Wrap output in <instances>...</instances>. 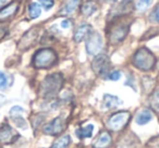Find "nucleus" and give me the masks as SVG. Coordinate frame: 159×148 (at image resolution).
I'll return each instance as SVG.
<instances>
[{"label":"nucleus","instance_id":"412c9836","mask_svg":"<svg viewBox=\"0 0 159 148\" xmlns=\"http://www.w3.org/2000/svg\"><path fill=\"white\" fill-rule=\"evenodd\" d=\"M150 105L154 108V110L159 112V89H157L152 95V97H150Z\"/></svg>","mask_w":159,"mask_h":148},{"label":"nucleus","instance_id":"f03ea898","mask_svg":"<svg viewBox=\"0 0 159 148\" xmlns=\"http://www.w3.org/2000/svg\"><path fill=\"white\" fill-rule=\"evenodd\" d=\"M132 62L139 70L150 71L155 66L156 59H155V56L148 49L141 48L134 53Z\"/></svg>","mask_w":159,"mask_h":148},{"label":"nucleus","instance_id":"6ab92c4d","mask_svg":"<svg viewBox=\"0 0 159 148\" xmlns=\"http://www.w3.org/2000/svg\"><path fill=\"white\" fill-rule=\"evenodd\" d=\"M71 143V137L69 135H64V136H61L52 144L50 148H68V146L70 145Z\"/></svg>","mask_w":159,"mask_h":148},{"label":"nucleus","instance_id":"aec40b11","mask_svg":"<svg viewBox=\"0 0 159 148\" xmlns=\"http://www.w3.org/2000/svg\"><path fill=\"white\" fill-rule=\"evenodd\" d=\"M42 13V8L38 3L33 2L29 6V16L31 19H37Z\"/></svg>","mask_w":159,"mask_h":148},{"label":"nucleus","instance_id":"ddd939ff","mask_svg":"<svg viewBox=\"0 0 159 148\" xmlns=\"http://www.w3.org/2000/svg\"><path fill=\"white\" fill-rule=\"evenodd\" d=\"M111 144V135L109 132L104 131L99 134L97 141L94 143V147L95 148H108Z\"/></svg>","mask_w":159,"mask_h":148},{"label":"nucleus","instance_id":"c756f323","mask_svg":"<svg viewBox=\"0 0 159 148\" xmlns=\"http://www.w3.org/2000/svg\"><path fill=\"white\" fill-rule=\"evenodd\" d=\"M6 102V97L3 95H0V106H2Z\"/></svg>","mask_w":159,"mask_h":148},{"label":"nucleus","instance_id":"423d86ee","mask_svg":"<svg viewBox=\"0 0 159 148\" xmlns=\"http://www.w3.org/2000/svg\"><path fill=\"white\" fill-rule=\"evenodd\" d=\"M131 114L129 111H120L112 114L108 120V126L112 131H120L129 123Z\"/></svg>","mask_w":159,"mask_h":148},{"label":"nucleus","instance_id":"bb28decb","mask_svg":"<svg viewBox=\"0 0 159 148\" xmlns=\"http://www.w3.org/2000/svg\"><path fill=\"white\" fill-rule=\"evenodd\" d=\"M8 84V78L3 72H0V89L6 88Z\"/></svg>","mask_w":159,"mask_h":148},{"label":"nucleus","instance_id":"6e6552de","mask_svg":"<svg viewBox=\"0 0 159 148\" xmlns=\"http://www.w3.org/2000/svg\"><path fill=\"white\" fill-rule=\"evenodd\" d=\"M64 128H66L64 119L62 117H57L45 125L44 133L46 135H50V136H57V135L61 134Z\"/></svg>","mask_w":159,"mask_h":148},{"label":"nucleus","instance_id":"a878e982","mask_svg":"<svg viewBox=\"0 0 159 148\" xmlns=\"http://www.w3.org/2000/svg\"><path fill=\"white\" fill-rule=\"evenodd\" d=\"M120 78H121V72L118 70L112 71V72L108 74V78L110 81H119Z\"/></svg>","mask_w":159,"mask_h":148},{"label":"nucleus","instance_id":"9b49d317","mask_svg":"<svg viewBox=\"0 0 159 148\" xmlns=\"http://www.w3.org/2000/svg\"><path fill=\"white\" fill-rule=\"evenodd\" d=\"M92 26L89 24H82L77 27V29L74 33V40L76 43H81L87 38L89 36V34L92 33Z\"/></svg>","mask_w":159,"mask_h":148},{"label":"nucleus","instance_id":"f257e3e1","mask_svg":"<svg viewBox=\"0 0 159 148\" xmlns=\"http://www.w3.org/2000/svg\"><path fill=\"white\" fill-rule=\"evenodd\" d=\"M62 85H63V78L60 73H53L50 75H47L40 83V96L45 99H51L61 91Z\"/></svg>","mask_w":159,"mask_h":148},{"label":"nucleus","instance_id":"9d476101","mask_svg":"<svg viewBox=\"0 0 159 148\" xmlns=\"http://www.w3.org/2000/svg\"><path fill=\"white\" fill-rule=\"evenodd\" d=\"M36 38H37V31H36L35 29H30V31L22 37L20 44H19V47H20L21 49L30 48L31 46H33Z\"/></svg>","mask_w":159,"mask_h":148},{"label":"nucleus","instance_id":"39448f33","mask_svg":"<svg viewBox=\"0 0 159 148\" xmlns=\"http://www.w3.org/2000/svg\"><path fill=\"white\" fill-rule=\"evenodd\" d=\"M102 47H104V42H102V35L97 32H92L86 38L87 53L91 56H97L100 53Z\"/></svg>","mask_w":159,"mask_h":148},{"label":"nucleus","instance_id":"f8f14e48","mask_svg":"<svg viewBox=\"0 0 159 148\" xmlns=\"http://www.w3.org/2000/svg\"><path fill=\"white\" fill-rule=\"evenodd\" d=\"M19 8V2L18 1H13L11 2L10 5L6 6L5 8L0 10V21H3V20H7V19L11 18L14 13L16 12Z\"/></svg>","mask_w":159,"mask_h":148},{"label":"nucleus","instance_id":"2f4dec72","mask_svg":"<svg viewBox=\"0 0 159 148\" xmlns=\"http://www.w3.org/2000/svg\"><path fill=\"white\" fill-rule=\"evenodd\" d=\"M98 1H102V2H104V1H107V0H98Z\"/></svg>","mask_w":159,"mask_h":148},{"label":"nucleus","instance_id":"b1692460","mask_svg":"<svg viewBox=\"0 0 159 148\" xmlns=\"http://www.w3.org/2000/svg\"><path fill=\"white\" fill-rule=\"evenodd\" d=\"M23 112H24V109H23L22 107L14 106V107H12L11 110H10V115H11V117H16V115L22 114Z\"/></svg>","mask_w":159,"mask_h":148},{"label":"nucleus","instance_id":"7ed1b4c3","mask_svg":"<svg viewBox=\"0 0 159 148\" xmlns=\"http://www.w3.org/2000/svg\"><path fill=\"white\" fill-rule=\"evenodd\" d=\"M56 62H57V55L50 48L40 49L33 57V64L36 69H49Z\"/></svg>","mask_w":159,"mask_h":148},{"label":"nucleus","instance_id":"5701e85b","mask_svg":"<svg viewBox=\"0 0 159 148\" xmlns=\"http://www.w3.org/2000/svg\"><path fill=\"white\" fill-rule=\"evenodd\" d=\"M149 20L154 23H159V3L154 8L149 14Z\"/></svg>","mask_w":159,"mask_h":148},{"label":"nucleus","instance_id":"393cba45","mask_svg":"<svg viewBox=\"0 0 159 148\" xmlns=\"http://www.w3.org/2000/svg\"><path fill=\"white\" fill-rule=\"evenodd\" d=\"M39 3L42 5L43 8H45V10H49L53 7L55 5V1L53 0H38Z\"/></svg>","mask_w":159,"mask_h":148},{"label":"nucleus","instance_id":"a211bd4d","mask_svg":"<svg viewBox=\"0 0 159 148\" xmlns=\"http://www.w3.org/2000/svg\"><path fill=\"white\" fill-rule=\"evenodd\" d=\"M81 3V0H68V2L66 3L63 8L61 9L62 14H71L77 9V7Z\"/></svg>","mask_w":159,"mask_h":148},{"label":"nucleus","instance_id":"4be33fe9","mask_svg":"<svg viewBox=\"0 0 159 148\" xmlns=\"http://www.w3.org/2000/svg\"><path fill=\"white\" fill-rule=\"evenodd\" d=\"M152 3V0H139L136 3V9L139 11H145Z\"/></svg>","mask_w":159,"mask_h":148},{"label":"nucleus","instance_id":"f3484780","mask_svg":"<svg viewBox=\"0 0 159 148\" xmlns=\"http://www.w3.org/2000/svg\"><path fill=\"white\" fill-rule=\"evenodd\" d=\"M94 133V125L93 124H87L86 126L81 128H77L75 134L79 138H89V137L93 136Z\"/></svg>","mask_w":159,"mask_h":148},{"label":"nucleus","instance_id":"1a4fd4ad","mask_svg":"<svg viewBox=\"0 0 159 148\" xmlns=\"http://www.w3.org/2000/svg\"><path fill=\"white\" fill-rule=\"evenodd\" d=\"M18 137V133L9 124H3L0 126V144L13 143Z\"/></svg>","mask_w":159,"mask_h":148},{"label":"nucleus","instance_id":"4468645a","mask_svg":"<svg viewBox=\"0 0 159 148\" xmlns=\"http://www.w3.org/2000/svg\"><path fill=\"white\" fill-rule=\"evenodd\" d=\"M123 104L121 99L117 96L110 95V94H106L104 95V106L106 107L107 109H113L117 108V107L121 106Z\"/></svg>","mask_w":159,"mask_h":148},{"label":"nucleus","instance_id":"cd10ccee","mask_svg":"<svg viewBox=\"0 0 159 148\" xmlns=\"http://www.w3.org/2000/svg\"><path fill=\"white\" fill-rule=\"evenodd\" d=\"M148 148H159V137L152 139V141L148 144Z\"/></svg>","mask_w":159,"mask_h":148},{"label":"nucleus","instance_id":"c85d7f7f","mask_svg":"<svg viewBox=\"0 0 159 148\" xmlns=\"http://www.w3.org/2000/svg\"><path fill=\"white\" fill-rule=\"evenodd\" d=\"M70 26V21L69 20H63L61 22V27L62 29H68Z\"/></svg>","mask_w":159,"mask_h":148},{"label":"nucleus","instance_id":"dca6fc26","mask_svg":"<svg viewBox=\"0 0 159 148\" xmlns=\"http://www.w3.org/2000/svg\"><path fill=\"white\" fill-rule=\"evenodd\" d=\"M97 11V3L93 0H87L83 3L82 8H81V12H82L83 16H89L93 13Z\"/></svg>","mask_w":159,"mask_h":148},{"label":"nucleus","instance_id":"0eeeda50","mask_svg":"<svg viewBox=\"0 0 159 148\" xmlns=\"http://www.w3.org/2000/svg\"><path fill=\"white\" fill-rule=\"evenodd\" d=\"M129 32V25L123 24V23H119V24L115 25L112 29L109 31V42L112 45L119 44L125 38Z\"/></svg>","mask_w":159,"mask_h":148},{"label":"nucleus","instance_id":"2eb2a0df","mask_svg":"<svg viewBox=\"0 0 159 148\" xmlns=\"http://www.w3.org/2000/svg\"><path fill=\"white\" fill-rule=\"evenodd\" d=\"M152 119V113L148 109H144L141 112L137 113L136 118H135V122H136L139 125H145L147 124L150 120Z\"/></svg>","mask_w":159,"mask_h":148},{"label":"nucleus","instance_id":"20e7f679","mask_svg":"<svg viewBox=\"0 0 159 148\" xmlns=\"http://www.w3.org/2000/svg\"><path fill=\"white\" fill-rule=\"evenodd\" d=\"M110 60H109L108 56L106 53H99L95 57L92 63V68H93L94 72L100 76H106L109 74V70H110Z\"/></svg>","mask_w":159,"mask_h":148},{"label":"nucleus","instance_id":"7c9ffc66","mask_svg":"<svg viewBox=\"0 0 159 148\" xmlns=\"http://www.w3.org/2000/svg\"><path fill=\"white\" fill-rule=\"evenodd\" d=\"M8 0H0V8L2 7L3 5H6V2H7Z\"/></svg>","mask_w":159,"mask_h":148}]
</instances>
